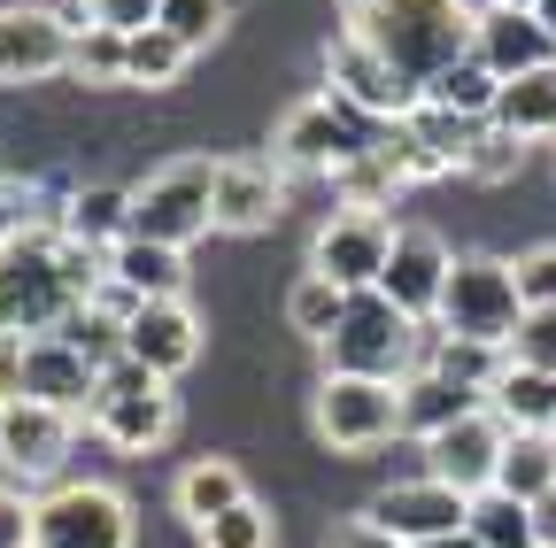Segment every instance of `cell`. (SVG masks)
I'll use <instances>...</instances> for the list:
<instances>
[{
	"instance_id": "obj_1",
	"label": "cell",
	"mask_w": 556,
	"mask_h": 548,
	"mask_svg": "<svg viewBox=\"0 0 556 548\" xmlns=\"http://www.w3.org/2000/svg\"><path fill=\"white\" fill-rule=\"evenodd\" d=\"M348 31L379 62H394L417 86V101H426V86L471 54L479 9H464V0H348Z\"/></svg>"
},
{
	"instance_id": "obj_2",
	"label": "cell",
	"mask_w": 556,
	"mask_h": 548,
	"mask_svg": "<svg viewBox=\"0 0 556 548\" xmlns=\"http://www.w3.org/2000/svg\"><path fill=\"white\" fill-rule=\"evenodd\" d=\"M86 294L62 270V232H16L0 240V332L9 340H47Z\"/></svg>"
},
{
	"instance_id": "obj_3",
	"label": "cell",
	"mask_w": 556,
	"mask_h": 548,
	"mask_svg": "<svg viewBox=\"0 0 556 548\" xmlns=\"http://www.w3.org/2000/svg\"><path fill=\"white\" fill-rule=\"evenodd\" d=\"M518 279H510V263L495 255H456L448 270V294H441V340H471V348H503L510 356V340H518Z\"/></svg>"
},
{
	"instance_id": "obj_4",
	"label": "cell",
	"mask_w": 556,
	"mask_h": 548,
	"mask_svg": "<svg viewBox=\"0 0 556 548\" xmlns=\"http://www.w3.org/2000/svg\"><path fill=\"white\" fill-rule=\"evenodd\" d=\"M86 418H93V433H101L109 448L148 456V448H163L170 425H178V394H170V379H155L148 364L116 356V364H101V394H93Z\"/></svg>"
},
{
	"instance_id": "obj_5",
	"label": "cell",
	"mask_w": 556,
	"mask_h": 548,
	"mask_svg": "<svg viewBox=\"0 0 556 548\" xmlns=\"http://www.w3.org/2000/svg\"><path fill=\"white\" fill-rule=\"evenodd\" d=\"M208 225H217V163L208 155H178L148 186H131V240L193 247Z\"/></svg>"
},
{
	"instance_id": "obj_6",
	"label": "cell",
	"mask_w": 556,
	"mask_h": 548,
	"mask_svg": "<svg viewBox=\"0 0 556 548\" xmlns=\"http://www.w3.org/2000/svg\"><path fill=\"white\" fill-rule=\"evenodd\" d=\"M371 148H379V124H371L364 109H348L340 93L294 101L287 124H278V140H270V155L287 163V170H317V178H340L348 163L371 155Z\"/></svg>"
},
{
	"instance_id": "obj_7",
	"label": "cell",
	"mask_w": 556,
	"mask_h": 548,
	"mask_svg": "<svg viewBox=\"0 0 556 548\" xmlns=\"http://www.w3.org/2000/svg\"><path fill=\"white\" fill-rule=\"evenodd\" d=\"M309 425L325 448L340 456H371L402 433V379H356V371H325L317 402H309Z\"/></svg>"
},
{
	"instance_id": "obj_8",
	"label": "cell",
	"mask_w": 556,
	"mask_h": 548,
	"mask_svg": "<svg viewBox=\"0 0 556 548\" xmlns=\"http://www.w3.org/2000/svg\"><path fill=\"white\" fill-rule=\"evenodd\" d=\"M417 317H402L387 294H356L348 302V317H340V332L325 340V356H332V371H356V379H409L417 364Z\"/></svg>"
},
{
	"instance_id": "obj_9",
	"label": "cell",
	"mask_w": 556,
	"mask_h": 548,
	"mask_svg": "<svg viewBox=\"0 0 556 548\" xmlns=\"http://www.w3.org/2000/svg\"><path fill=\"white\" fill-rule=\"evenodd\" d=\"M31 548H131V502L101 479H70V487L39 495Z\"/></svg>"
},
{
	"instance_id": "obj_10",
	"label": "cell",
	"mask_w": 556,
	"mask_h": 548,
	"mask_svg": "<svg viewBox=\"0 0 556 548\" xmlns=\"http://www.w3.org/2000/svg\"><path fill=\"white\" fill-rule=\"evenodd\" d=\"M394 217L387 209H332L325 225H317V240H309V270H325L332 286H348V294H371L379 279H387V255H394Z\"/></svg>"
},
{
	"instance_id": "obj_11",
	"label": "cell",
	"mask_w": 556,
	"mask_h": 548,
	"mask_svg": "<svg viewBox=\"0 0 556 548\" xmlns=\"http://www.w3.org/2000/svg\"><path fill=\"white\" fill-rule=\"evenodd\" d=\"M364 518L387 525L402 548H433V540H448V533L471 525V495H456L448 479L426 471V479H394V487H379Z\"/></svg>"
},
{
	"instance_id": "obj_12",
	"label": "cell",
	"mask_w": 556,
	"mask_h": 548,
	"mask_svg": "<svg viewBox=\"0 0 556 548\" xmlns=\"http://www.w3.org/2000/svg\"><path fill=\"white\" fill-rule=\"evenodd\" d=\"M325 78H332V93H340L348 109H364L371 124H402V116L417 109V86L394 71V62H379L356 31H340V39L325 47Z\"/></svg>"
},
{
	"instance_id": "obj_13",
	"label": "cell",
	"mask_w": 556,
	"mask_h": 548,
	"mask_svg": "<svg viewBox=\"0 0 556 548\" xmlns=\"http://www.w3.org/2000/svg\"><path fill=\"white\" fill-rule=\"evenodd\" d=\"M448 270H456V255H448V240L441 232H426V225H402L394 232V255H387V279L371 286V294H387L402 317H441V294H448Z\"/></svg>"
},
{
	"instance_id": "obj_14",
	"label": "cell",
	"mask_w": 556,
	"mask_h": 548,
	"mask_svg": "<svg viewBox=\"0 0 556 548\" xmlns=\"http://www.w3.org/2000/svg\"><path fill=\"white\" fill-rule=\"evenodd\" d=\"M503 448H510V425L495 418V409H471V418H456V425H441L426 441V471L448 479L456 495H486L495 471H503Z\"/></svg>"
},
{
	"instance_id": "obj_15",
	"label": "cell",
	"mask_w": 556,
	"mask_h": 548,
	"mask_svg": "<svg viewBox=\"0 0 556 548\" xmlns=\"http://www.w3.org/2000/svg\"><path fill=\"white\" fill-rule=\"evenodd\" d=\"M70 31L54 9H0V86H39L70 71Z\"/></svg>"
},
{
	"instance_id": "obj_16",
	"label": "cell",
	"mask_w": 556,
	"mask_h": 548,
	"mask_svg": "<svg viewBox=\"0 0 556 548\" xmlns=\"http://www.w3.org/2000/svg\"><path fill=\"white\" fill-rule=\"evenodd\" d=\"M471 54H479L486 71L510 86V78L548 71V62H556V31H548V16H541V9H479Z\"/></svg>"
},
{
	"instance_id": "obj_17",
	"label": "cell",
	"mask_w": 556,
	"mask_h": 548,
	"mask_svg": "<svg viewBox=\"0 0 556 548\" xmlns=\"http://www.w3.org/2000/svg\"><path fill=\"white\" fill-rule=\"evenodd\" d=\"M124 356L148 364L155 379H178V371L201 356V317L186 309V294H178V302H139V309L124 317Z\"/></svg>"
},
{
	"instance_id": "obj_18",
	"label": "cell",
	"mask_w": 556,
	"mask_h": 548,
	"mask_svg": "<svg viewBox=\"0 0 556 548\" xmlns=\"http://www.w3.org/2000/svg\"><path fill=\"white\" fill-rule=\"evenodd\" d=\"M70 433H78V418H70V409L9 402V409H0V463H9L16 479H54L62 456H70Z\"/></svg>"
},
{
	"instance_id": "obj_19",
	"label": "cell",
	"mask_w": 556,
	"mask_h": 548,
	"mask_svg": "<svg viewBox=\"0 0 556 548\" xmlns=\"http://www.w3.org/2000/svg\"><path fill=\"white\" fill-rule=\"evenodd\" d=\"M93 394H101V364L86 356V348H70L62 332H47V340H24V402H47V409H93Z\"/></svg>"
},
{
	"instance_id": "obj_20",
	"label": "cell",
	"mask_w": 556,
	"mask_h": 548,
	"mask_svg": "<svg viewBox=\"0 0 556 548\" xmlns=\"http://www.w3.org/2000/svg\"><path fill=\"white\" fill-rule=\"evenodd\" d=\"M287 209V163L263 155H225L217 163V232H263Z\"/></svg>"
},
{
	"instance_id": "obj_21",
	"label": "cell",
	"mask_w": 556,
	"mask_h": 548,
	"mask_svg": "<svg viewBox=\"0 0 556 548\" xmlns=\"http://www.w3.org/2000/svg\"><path fill=\"white\" fill-rule=\"evenodd\" d=\"M471 409H486V394L464 386V379H448V371H433V364H417L402 379V433H417V441H433L441 425L471 418Z\"/></svg>"
},
{
	"instance_id": "obj_22",
	"label": "cell",
	"mask_w": 556,
	"mask_h": 548,
	"mask_svg": "<svg viewBox=\"0 0 556 548\" xmlns=\"http://www.w3.org/2000/svg\"><path fill=\"white\" fill-rule=\"evenodd\" d=\"M109 279H116L131 302H178V294H186V247L116 240V247H109Z\"/></svg>"
},
{
	"instance_id": "obj_23",
	"label": "cell",
	"mask_w": 556,
	"mask_h": 548,
	"mask_svg": "<svg viewBox=\"0 0 556 548\" xmlns=\"http://www.w3.org/2000/svg\"><path fill=\"white\" fill-rule=\"evenodd\" d=\"M486 409H495L510 433H556V379L526 371V364H503V379L486 386Z\"/></svg>"
},
{
	"instance_id": "obj_24",
	"label": "cell",
	"mask_w": 556,
	"mask_h": 548,
	"mask_svg": "<svg viewBox=\"0 0 556 548\" xmlns=\"http://www.w3.org/2000/svg\"><path fill=\"white\" fill-rule=\"evenodd\" d=\"M248 502V479L225 463V456H201V463H186L178 471V518L201 533V525H217L225 510H240Z\"/></svg>"
},
{
	"instance_id": "obj_25",
	"label": "cell",
	"mask_w": 556,
	"mask_h": 548,
	"mask_svg": "<svg viewBox=\"0 0 556 548\" xmlns=\"http://www.w3.org/2000/svg\"><path fill=\"white\" fill-rule=\"evenodd\" d=\"M495 131H510V140H556V62L503 86V101H495Z\"/></svg>"
},
{
	"instance_id": "obj_26",
	"label": "cell",
	"mask_w": 556,
	"mask_h": 548,
	"mask_svg": "<svg viewBox=\"0 0 556 548\" xmlns=\"http://www.w3.org/2000/svg\"><path fill=\"white\" fill-rule=\"evenodd\" d=\"M62 232L70 240H93V247L131 240V193L124 186H78V193L62 201Z\"/></svg>"
},
{
	"instance_id": "obj_27",
	"label": "cell",
	"mask_w": 556,
	"mask_h": 548,
	"mask_svg": "<svg viewBox=\"0 0 556 548\" xmlns=\"http://www.w3.org/2000/svg\"><path fill=\"white\" fill-rule=\"evenodd\" d=\"M495 487L518 495V502H548L556 495V433H510Z\"/></svg>"
},
{
	"instance_id": "obj_28",
	"label": "cell",
	"mask_w": 556,
	"mask_h": 548,
	"mask_svg": "<svg viewBox=\"0 0 556 548\" xmlns=\"http://www.w3.org/2000/svg\"><path fill=\"white\" fill-rule=\"evenodd\" d=\"M479 548H541V518H533V502H518V495H503V487H486V495H471V525H464Z\"/></svg>"
},
{
	"instance_id": "obj_29",
	"label": "cell",
	"mask_w": 556,
	"mask_h": 548,
	"mask_svg": "<svg viewBox=\"0 0 556 548\" xmlns=\"http://www.w3.org/2000/svg\"><path fill=\"white\" fill-rule=\"evenodd\" d=\"M426 101L433 109H448V116H471V124H495V101H503V78L486 71L479 54H464L456 71H441L433 86H426Z\"/></svg>"
},
{
	"instance_id": "obj_30",
	"label": "cell",
	"mask_w": 556,
	"mask_h": 548,
	"mask_svg": "<svg viewBox=\"0 0 556 548\" xmlns=\"http://www.w3.org/2000/svg\"><path fill=\"white\" fill-rule=\"evenodd\" d=\"M348 302H356V294L332 286L325 270H302V279L287 286V324H294L302 340H332V332H340V317H348Z\"/></svg>"
},
{
	"instance_id": "obj_31",
	"label": "cell",
	"mask_w": 556,
	"mask_h": 548,
	"mask_svg": "<svg viewBox=\"0 0 556 548\" xmlns=\"http://www.w3.org/2000/svg\"><path fill=\"white\" fill-rule=\"evenodd\" d=\"M186 39H170L163 24H148V31H131L124 39V86H178V71H186Z\"/></svg>"
},
{
	"instance_id": "obj_32",
	"label": "cell",
	"mask_w": 556,
	"mask_h": 548,
	"mask_svg": "<svg viewBox=\"0 0 556 548\" xmlns=\"http://www.w3.org/2000/svg\"><path fill=\"white\" fill-rule=\"evenodd\" d=\"M402 124H409V140H417V148H426V155H441L448 170H464V155H471V140H479V131H486V124H471V116H448V109H433V101H417V109H409Z\"/></svg>"
},
{
	"instance_id": "obj_33",
	"label": "cell",
	"mask_w": 556,
	"mask_h": 548,
	"mask_svg": "<svg viewBox=\"0 0 556 548\" xmlns=\"http://www.w3.org/2000/svg\"><path fill=\"white\" fill-rule=\"evenodd\" d=\"M332 186L348 193L340 209H387V201H394V186H409V178L394 170V155H387V148H371V155H356V163H348Z\"/></svg>"
},
{
	"instance_id": "obj_34",
	"label": "cell",
	"mask_w": 556,
	"mask_h": 548,
	"mask_svg": "<svg viewBox=\"0 0 556 548\" xmlns=\"http://www.w3.org/2000/svg\"><path fill=\"white\" fill-rule=\"evenodd\" d=\"M70 78L78 86H124V31L86 24L78 39H70Z\"/></svg>"
},
{
	"instance_id": "obj_35",
	"label": "cell",
	"mask_w": 556,
	"mask_h": 548,
	"mask_svg": "<svg viewBox=\"0 0 556 548\" xmlns=\"http://www.w3.org/2000/svg\"><path fill=\"white\" fill-rule=\"evenodd\" d=\"M0 232H62V209L47 186H0Z\"/></svg>"
},
{
	"instance_id": "obj_36",
	"label": "cell",
	"mask_w": 556,
	"mask_h": 548,
	"mask_svg": "<svg viewBox=\"0 0 556 548\" xmlns=\"http://www.w3.org/2000/svg\"><path fill=\"white\" fill-rule=\"evenodd\" d=\"M170 39H186V47H208L225 31V0H163V16H155Z\"/></svg>"
},
{
	"instance_id": "obj_37",
	"label": "cell",
	"mask_w": 556,
	"mask_h": 548,
	"mask_svg": "<svg viewBox=\"0 0 556 548\" xmlns=\"http://www.w3.org/2000/svg\"><path fill=\"white\" fill-rule=\"evenodd\" d=\"M201 548H270V510L263 502L225 510L217 525H201Z\"/></svg>"
},
{
	"instance_id": "obj_38",
	"label": "cell",
	"mask_w": 556,
	"mask_h": 548,
	"mask_svg": "<svg viewBox=\"0 0 556 548\" xmlns=\"http://www.w3.org/2000/svg\"><path fill=\"white\" fill-rule=\"evenodd\" d=\"M510 364H526V371H548V379H556V309H526V317H518Z\"/></svg>"
},
{
	"instance_id": "obj_39",
	"label": "cell",
	"mask_w": 556,
	"mask_h": 548,
	"mask_svg": "<svg viewBox=\"0 0 556 548\" xmlns=\"http://www.w3.org/2000/svg\"><path fill=\"white\" fill-rule=\"evenodd\" d=\"M518 163H526V140H510V131H495V124H486L479 140H471V155H464V170L486 178V186H503Z\"/></svg>"
},
{
	"instance_id": "obj_40",
	"label": "cell",
	"mask_w": 556,
	"mask_h": 548,
	"mask_svg": "<svg viewBox=\"0 0 556 548\" xmlns=\"http://www.w3.org/2000/svg\"><path fill=\"white\" fill-rule=\"evenodd\" d=\"M510 279H518V302L526 309H556V247H533L510 263Z\"/></svg>"
},
{
	"instance_id": "obj_41",
	"label": "cell",
	"mask_w": 556,
	"mask_h": 548,
	"mask_svg": "<svg viewBox=\"0 0 556 548\" xmlns=\"http://www.w3.org/2000/svg\"><path fill=\"white\" fill-rule=\"evenodd\" d=\"M163 16V0H86V24H101V31H148Z\"/></svg>"
},
{
	"instance_id": "obj_42",
	"label": "cell",
	"mask_w": 556,
	"mask_h": 548,
	"mask_svg": "<svg viewBox=\"0 0 556 548\" xmlns=\"http://www.w3.org/2000/svg\"><path fill=\"white\" fill-rule=\"evenodd\" d=\"M31 510L39 502H24L16 487H0V548H31Z\"/></svg>"
},
{
	"instance_id": "obj_43",
	"label": "cell",
	"mask_w": 556,
	"mask_h": 548,
	"mask_svg": "<svg viewBox=\"0 0 556 548\" xmlns=\"http://www.w3.org/2000/svg\"><path fill=\"white\" fill-rule=\"evenodd\" d=\"M325 548H402L387 525H371V518H348V525H332V540Z\"/></svg>"
},
{
	"instance_id": "obj_44",
	"label": "cell",
	"mask_w": 556,
	"mask_h": 548,
	"mask_svg": "<svg viewBox=\"0 0 556 548\" xmlns=\"http://www.w3.org/2000/svg\"><path fill=\"white\" fill-rule=\"evenodd\" d=\"M9 402H24V340L0 332V409Z\"/></svg>"
},
{
	"instance_id": "obj_45",
	"label": "cell",
	"mask_w": 556,
	"mask_h": 548,
	"mask_svg": "<svg viewBox=\"0 0 556 548\" xmlns=\"http://www.w3.org/2000/svg\"><path fill=\"white\" fill-rule=\"evenodd\" d=\"M533 518H541V548H556V495H548V502H533Z\"/></svg>"
},
{
	"instance_id": "obj_46",
	"label": "cell",
	"mask_w": 556,
	"mask_h": 548,
	"mask_svg": "<svg viewBox=\"0 0 556 548\" xmlns=\"http://www.w3.org/2000/svg\"><path fill=\"white\" fill-rule=\"evenodd\" d=\"M433 548H479V540H471V533H448V540H433Z\"/></svg>"
},
{
	"instance_id": "obj_47",
	"label": "cell",
	"mask_w": 556,
	"mask_h": 548,
	"mask_svg": "<svg viewBox=\"0 0 556 548\" xmlns=\"http://www.w3.org/2000/svg\"><path fill=\"white\" fill-rule=\"evenodd\" d=\"M486 9H541V0H486Z\"/></svg>"
},
{
	"instance_id": "obj_48",
	"label": "cell",
	"mask_w": 556,
	"mask_h": 548,
	"mask_svg": "<svg viewBox=\"0 0 556 548\" xmlns=\"http://www.w3.org/2000/svg\"><path fill=\"white\" fill-rule=\"evenodd\" d=\"M541 16H548V31H556V0H541Z\"/></svg>"
},
{
	"instance_id": "obj_49",
	"label": "cell",
	"mask_w": 556,
	"mask_h": 548,
	"mask_svg": "<svg viewBox=\"0 0 556 548\" xmlns=\"http://www.w3.org/2000/svg\"><path fill=\"white\" fill-rule=\"evenodd\" d=\"M0 240H9V232H0Z\"/></svg>"
}]
</instances>
